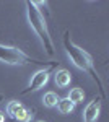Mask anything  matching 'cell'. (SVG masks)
Listing matches in <instances>:
<instances>
[{
  "label": "cell",
  "instance_id": "obj_8",
  "mask_svg": "<svg viewBox=\"0 0 109 122\" xmlns=\"http://www.w3.org/2000/svg\"><path fill=\"white\" fill-rule=\"evenodd\" d=\"M55 107H57V111H59L60 114L67 116V114H72L73 112L75 104L70 103V101H68V98H60V99L57 101V104H55Z\"/></svg>",
  "mask_w": 109,
  "mask_h": 122
},
{
  "label": "cell",
  "instance_id": "obj_9",
  "mask_svg": "<svg viewBox=\"0 0 109 122\" xmlns=\"http://www.w3.org/2000/svg\"><path fill=\"white\" fill-rule=\"evenodd\" d=\"M67 98H68V101H70V103L80 104V103H83V99H85V93H83L82 88H72Z\"/></svg>",
  "mask_w": 109,
  "mask_h": 122
},
{
  "label": "cell",
  "instance_id": "obj_4",
  "mask_svg": "<svg viewBox=\"0 0 109 122\" xmlns=\"http://www.w3.org/2000/svg\"><path fill=\"white\" fill-rule=\"evenodd\" d=\"M55 68H57V64H55V62H52V64H49L47 67H44V68H41V70L34 72V75L31 76L29 86H28L25 91H21V93H23V94H28V93H33V91H37V90L44 88L46 85H47V81H49L51 73L54 72Z\"/></svg>",
  "mask_w": 109,
  "mask_h": 122
},
{
  "label": "cell",
  "instance_id": "obj_11",
  "mask_svg": "<svg viewBox=\"0 0 109 122\" xmlns=\"http://www.w3.org/2000/svg\"><path fill=\"white\" fill-rule=\"evenodd\" d=\"M2 99H3V96L0 94V101H2ZM0 122H5V114L3 112H0Z\"/></svg>",
  "mask_w": 109,
  "mask_h": 122
},
{
  "label": "cell",
  "instance_id": "obj_10",
  "mask_svg": "<svg viewBox=\"0 0 109 122\" xmlns=\"http://www.w3.org/2000/svg\"><path fill=\"white\" fill-rule=\"evenodd\" d=\"M59 99H60V98L57 96L55 91H47V93L42 96V103H44L46 107H55V104H57Z\"/></svg>",
  "mask_w": 109,
  "mask_h": 122
},
{
  "label": "cell",
  "instance_id": "obj_1",
  "mask_svg": "<svg viewBox=\"0 0 109 122\" xmlns=\"http://www.w3.org/2000/svg\"><path fill=\"white\" fill-rule=\"evenodd\" d=\"M62 42H64L65 54H67V57L72 60V64L77 67V68H80V70H83V72H86L88 75H91V78L96 81L98 88H99L101 96L104 98V85H103L99 75H98V72H96V68H94L93 57H91L85 49H82L80 46H77L72 39H70V31H65L64 33Z\"/></svg>",
  "mask_w": 109,
  "mask_h": 122
},
{
  "label": "cell",
  "instance_id": "obj_12",
  "mask_svg": "<svg viewBox=\"0 0 109 122\" xmlns=\"http://www.w3.org/2000/svg\"><path fill=\"white\" fill-rule=\"evenodd\" d=\"M36 122H46V121H36Z\"/></svg>",
  "mask_w": 109,
  "mask_h": 122
},
{
  "label": "cell",
  "instance_id": "obj_7",
  "mask_svg": "<svg viewBox=\"0 0 109 122\" xmlns=\"http://www.w3.org/2000/svg\"><path fill=\"white\" fill-rule=\"evenodd\" d=\"M54 80H55V85L59 88H67L70 81H72V73L65 68H57L54 73Z\"/></svg>",
  "mask_w": 109,
  "mask_h": 122
},
{
  "label": "cell",
  "instance_id": "obj_3",
  "mask_svg": "<svg viewBox=\"0 0 109 122\" xmlns=\"http://www.w3.org/2000/svg\"><path fill=\"white\" fill-rule=\"evenodd\" d=\"M0 62L5 65H28V64H42V60H39L36 57L28 56L26 52H23L20 47L8 46L0 42Z\"/></svg>",
  "mask_w": 109,
  "mask_h": 122
},
{
  "label": "cell",
  "instance_id": "obj_6",
  "mask_svg": "<svg viewBox=\"0 0 109 122\" xmlns=\"http://www.w3.org/2000/svg\"><path fill=\"white\" fill-rule=\"evenodd\" d=\"M99 114H101V99L93 98V101L83 111V122H96Z\"/></svg>",
  "mask_w": 109,
  "mask_h": 122
},
{
  "label": "cell",
  "instance_id": "obj_5",
  "mask_svg": "<svg viewBox=\"0 0 109 122\" xmlns=\"http://www.w3.org/2000/svg\"><path fill=\"white\" fill-rule=\"evenodd\" d=\"M7 114L13 122H31L33 116H34L31 109H28L21 101H16V99H13L7 104Z\"/></svg>",
  "mask_w": 109,
  "mask_h": 122
},
{
  "label": "cell",
  "instance_id": "obj_2",
  "mask_svg": "<svg viewBox=\"0 0 109 122\" xmlns=\"http://www.w3.org/2000/svg\"><path fill=\"white\" fill-rule=\"evenodd\" d=\"M25 5H26V15H28L29 26L33 28V31L36 33V36L39 38V41H41V44H42V47H44V51H46V54L49 57H52L55 54V47H54V42H52V38H51V33H49V28H47V23H46V18H44V15H42V11L39 10L36 2L26 0Z\"/></svg>",
  "mask_w": 109,
  "mask_h": 122
}]
</instances>
